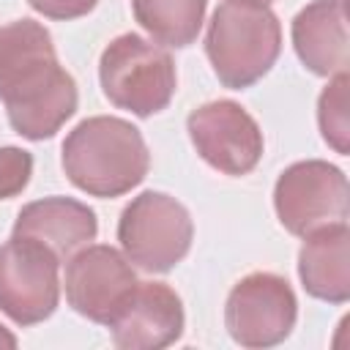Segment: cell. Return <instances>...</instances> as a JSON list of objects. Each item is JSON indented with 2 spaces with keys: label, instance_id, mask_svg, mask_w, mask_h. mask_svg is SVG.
Listing matches in <instances>:
<instances>
[{
  "label": "cell",
  "instance_id": "6",
  "mask_svg": "<svg viewBox=\"0 0 350 350\" xmlns=\"http://www.w3.org/2000/svg\"><path fill=\"white\" fill-rule=\"evenodd\" d=\"M347 197L345 172L323 159L290 164L273 186V208L282 227L301 238L325 224L347 221Z\"/></svg>",
  "mask_w": 350,
  "mask_h": 350
},
{
  "label": "cell",
  "instance_id": "1",
  "mask_svg": "<svg viewBox=\"0 0 350 350\" xmlns=\"http://www.w3.org/2000/svg\"><path fill=\"white\" fill-rule=\"evenodd\" d=\"M0 101L25 139H49L77 112V82L57 63L49 30L36 19L0 27Z\"/></svg>",
  "mask_w": 350,
  "mask_h": 350
},
{
  "label": "cell",
  "instance_id": "4",
  "mask_svg": "<svg viewBox=\"0 0 350 350\" xmlns=\"http://www.w3.org/2000/svg\"><path fill=\"white\" fill-rule=\"evenodd\" d=\"M98 79L104 96L137 118L161 112L178 85L170 52L137 33H123L107 44L98 60Z\"/></svg>",
  "mask_w": 350,
  "mask_h": 350
},
{
  "label": "cell",
  "instance_id": "16",
  "mask_svg": "<svg viewBox=\"0 0 350 350\" xmlns=\"http://www.w3.org/2000/svg\"><path fill=\"white\" fill-rule=\"evenodd\" d=\"M347 88L350 77L347 71L334 74L331 82L323 88L317 98V123L323 131V139L342 156L350 150V115H347Z\"/></svg>",
  "mask_w": 350,
  "mask_h": 350
},
{
  "label": "cell",
  "instance_id": "15",
  "mask_svg": "<svg viewBox=\"0 0 350 350\" xmlns=\"http://www.w3.org/2000/svg\"><path fill=\"white\" fill-rule=\"evenodd\" d=\"M208 0H131L134 19L164 46H189L202 27Z\"/></svg>",
  "mask_w": 350,
  "mask_h": 350
},
{
  "label": "cell",
  "instance_id": "8",
  "mask_svg": "<svg viewBox=\"0 0 350 350\" xmlns=\"http://www.w3.org/2000/svg\"><path fill=\"white\" fill-rule=\"evenodd\" d=\"M57 268L60 260L44 243L11 235L0 246V312L16 325L46 320L60 301Z\"/></svg>",
  "mask_w": 350,
  "mask_h": 350
},
{
  "label": "cell",
  "instance_id": "19",
  "mask_svg": "<svg viewBox=\"0 0 350 350\" xmlns=\"http://www.w3.org/2000/svg\"><path fill=\"white\" fill-rule=\"evenodd\" d=\"M0 347H16V336L5 325H0Z\"/></svg>",
  "mask_w": 350,
  "mask_h": 350
},
{
  "label": "cell",
  "instance_id": "5",
  "mask_svg": "<svg viewBox=\"0 0 350 350\" xmlns=\"http://www.w3.org/2000/svg\"><path fill=\"white\" fill-rule=\"evenodd\" d=\"M194 224L183 202L164 191H142L118 221V241L129 262L148 273L172 271L191 249Z\"/></svg>",
  "mask_w": 350,
  "mask_h": 350
},
{
  "label": "cell",
  "instance_id": "12",
  "mask_svg": "<svg viewBox=\"0 0 350 350\" xmlns=\"http://www.w3.org/2000/svg\"><path fill=\"white\" fill-rule=\"evenodd\" d=\"M98 232L93 208L71 197H44L27 202L16 221L14 235L44 243L63 262L82 246H88Z\"/></svg>",
  "mask_w": 350,
  "mask_h": 350
},
{
  "label": "cell",
  "instance_id": "11",
  "mask_svg": "<svg viewBox=\"0 0 350 350\" xmlns=\"http://www.w3.org/2000/svg\"><path fill=\"white\" fill-rule=\"evenodd\" d=\"M183 323V304L170 284L137 282L109 320V334L120 350H159L180 339Z\"/></svg>",
  "mask_w": 350,
  "mask_h": 350
},
{
  "label": "cell",
  "instance_id": "3",
  "mask_svg": "<svg viewBox=\"0 0 350 350\" xmlns=\"http://www.w3.org/2000/svg\"><path fill=\"white\" fill-rule=\"evenodd\" d=\"M282 49L279 16L260 0H224L205 33V55L230 90L252 88L276 63Z\"/></svg>",
  "mask_w": 350,
  "mask_h": 350
},
{
  "label": "cell",
  "instance_id": "13",
  "mask_svg": "<svg viewBox=\"0 0 350 350\" xmlns=\"http://www.w3.org/2000/svg\"><path fill=\"white\" fill-rule=\"evenodd\" d=\"M293 46L298 60L317 77L347 71V8L345 0H314L293 19Z\"/></svg>",
  "mask_w": 350,
  "mask_h": 350
},
{
  "label": "cell",
  "instance_id": "14",
  "mask_svg": "<svg viewBox=\"0 0 350 350\" xmlns=\"http://www.w3.org/2000/svg\"><path fill=\"white\" fill-rule=\"evenodd\" d=\"M298 276L312 298L345 304L350 298V230L347 221L325 224L304 235Z\"/></svg>",
  "mask_w": 350,
  "mask_h": 350
},
{
  "label": "cell",
  "instance_id": "20",
  "mask_svg": "<svg viewBox=\"0 0 350 350\" xmlns=\"http://www.w3.org/2000/svg\"><path fill=\"white\" fill-rule=\"evenodd\" d=\"M260 3H271V0H260Z\"/></svg>",
  "mask_w": 350,
  "mask_h": 350
},
{
  "label": "cell",
  "instance_id": "7",
  "mask_svg": "<svg viewBox=\"0 0 350 350\" xmlns=\"http://www.w3.org/2000/svg\"><path fill=\"white\" fill-rule=\"evenodd\" d=\"M298 301L290 282L271 271H254L235 282L224 304V325L241 347H273L295 325Z\"/></svg>",
  "mask_w": 350,
  "mask_h": 350
},
{
  "label": "cell",
  "instance_id": "2",
  "mask_svg": "<svg viewBox=\"0 0 350 350\" xmlns=\"http://www.w3.org/2000/svg\"><path fill=\"white\" fill-rule=\"evenodd\" d=\"M148 167V145L139 129L123 118H85L63 142V170L90 197H120L131 191L145 180Z\"/></svg>",
  "mask_w": 350,
  "mask_h": 350
},
{
  "label": "cell",
  "instance_id": "9",
  "mask_svg": "<svg viewBox=\"0 0 350 350\" xmlns=\"http://www.w3.org/2000/svg\"><path fill=\"white\" fill-rule=\"evenodd\" d=\"M186 131L197 153L224 175L252 172L265 148L257 120L230 98L197 107L186 118Z\"/></svg>",
  "mask_w": 350,
  "mask_h": 350
},
{
  "label": "cell",
  "instance_id": "18",
  "mask_svg": "<svg viewBox=\"0 0 350 350\" xmlns=\"http://www.w3.org/2000/svg\"><path fill=\"white\" fill-rule=\"evenodd\" d=\"M27 3L49 19H77L90 14L98 0H27Z\"/></svg>",
  "mask_w": 350,
  "mask_h": 350
},
{
  "label": "cell",
  "instance_id": "10",
  "mask_svg": "<svg viewBox=\"0 0 350 350\" xmlns=\"http://www.w3.org/2000/svg\"><path fill=\"white\" fill-rule=\"evenodd\" d=\"M134 284L137 273L129 257L107 243H88L66 260V301L93 323L109 325Z\"/></svg>",
  "mask_w": 350,
  "mask_h": 350
},
{
  "label": "cell",
  "instance_id": "17",
  "mask_svg": "<svg viewBox=\"0 0 350 350\" xmlns=\"http://www.w3.org/2000/svg\"><path fill=\"white\" fill-rule=\"evenodd\" d=\"M33 175V156L16 145L0 148V200L16 197Z\"/></svg>",
  "mask_w": 350,
  "mask_h": 350
}]
</instances>
